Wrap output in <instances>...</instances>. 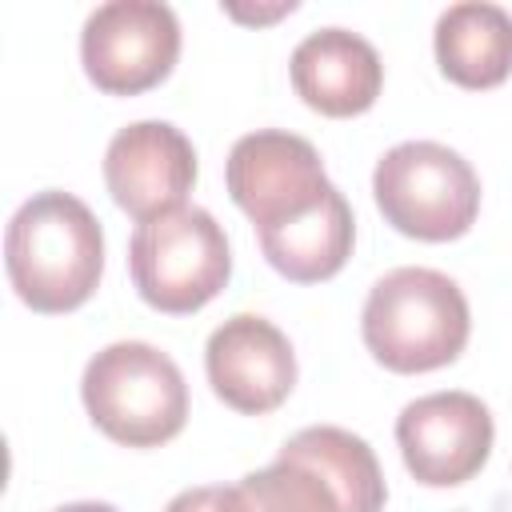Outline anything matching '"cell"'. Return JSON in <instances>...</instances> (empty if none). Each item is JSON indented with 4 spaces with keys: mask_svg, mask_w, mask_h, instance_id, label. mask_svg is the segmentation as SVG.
Here are the masks:
<instances>
[{
    "mask_svg": "<svg viewBox=\"0 0 512 512\" xmlns=\"http://www.w3.org/2000/svg\"><path fill=\"white\" fill-rule=\"evenodd\" d=\"M492 436V412L472 392H428L396 416L400 456L428 488L472 480L492 452Z\"/></svg>",
    "mask_w": 512,
    "mask_h": 512,
    "instance_id": "obj_8",
    "label": "cell"
},
{
    "mask_svg": "<svg viewBox=\"0 0 512 512\" xmlns=\"http://www.w3.org/2000/svg\"><path fill=\"white\" fill-rule=\"evenodd\" d=\"M164 512H248V504L240 488L204 484V488H184L180 496H172Z\"/></svg>",
    "mask_w": 512,
    "mask_h": 512,
    "instance_id": "obj_16",
    "label": "cell"
},
{
    "mask_svg": "<svg viewBox=\"0 0 512 512\" xmlns=\"http://www.w3.org/2000/svg\"><path fill=\"white\" fill-rule=\"evenodd\" d=\"M352 240H356V220L340 188H332L328 200L308 216L260 232L264 260L296 284H316L336 276L352 256Z\"/></svg>",
    "mask_w": 512,
    "mask_h": 512,
    "instance_id": "obj_13",
    "label": "cell"
},
{
    "mask_svg": "<svg viewBox=\"0 0 512 512\" xmlns=\"http://www.w3.org/2000/svg\"><path fill=\"white\" fill-rule=\"evenodd\" d=\"M276 456L300 460L312 472H320L332 484V492L340 496L344 512H380L384 508L388 488H384L376 452L368 448V440H360L348 428H336V424L300 428L296 436L284 440V448Z\"/></svg>",
    "mask_w": 512,
    "mask_h": 512,
    "instance_id": "obj_14",
    "label": "cell"
},
{
    "mask_svg": "<svg viewBox=\"0 0 512 512\" xmlns=\"http://www.w3.org/2000/svg\"><path fill=\"white\" fill-rule=\"evenodd\" d=\"M80 396L92 424L128 448H156L188 420L184 372L148 340H116L100 348L80 376Z\"/></svg>",
    "mask_w": 512,
    "mask_h": 512,
    "instance_id": "obj_3",
    "label": "cell"
},
{
    "mask_svg": "<svg viewBox=\"0 0 512 512\" xmlns=\"http://www.w3.org/2000/svg\"><path fill=\"white\" fill-rule=\"evenodd\" d=\"M204 368L212 392L248 416L272 412L296 384V352L288 336L256 312H236L208 336Z\"/></svg>",
    "mask_w": 512,
    "mask_h": 512,
    "instance_id": "obj_10",
    "label": "cell"
},
{
    "mask_svg": "<svg viewBox=\"0 0 512 512\" xmlns=\"http://www.w3.org/2000/svg\"><path fill=\"white\" fill-rule=\"evenodd\" d=\"M296 8V0H284V4H276V8H252V12H244V8H236V4H228V12L232 16H240V20H272V16H284V12H292Z\"/></svg>",
    "mask_w": 512,
    "mask_h": 512,
    "instance_id": "obj_17",
    "label": "cell"
},
{
    "mask_svg": "<svg viewBox=\"0 0 512 512\" xmlns=\"http://www.w3.org/2000/svg\"><path fill=\"white\" fill-rule=\"evenodd\" d=\"M52 512H120V508H112V504H104V500H76V504H60V508H52Z\"/></svg>",
    "mask_w": 512,
    "mask_h": 512,
    "instance_id": "obj_18",
    "label": "cell"
},
{
    "mask_svg": "<svg viewBox=\"0 0 512 512\" xmlns=\"http://www.w3.org/2000/svg\"><path fill=\"white\" fill-rule=\"evenodd\" d=\"M236 488L248 512H344L340 496L320 472H312L300 460H284V456L248 472Z\"/></svg>",
    "mask_w": 512,
    "mask_h": 512,
    "instance_id": "obj_15",
    "label": "cell"
},
{
    "mask_svg": "<svg viewBox=\"0 0 512 512\" xmlns=\"http://www.w3.org/2000/svg\"><path fill=\"white\" fill-rule=\"evenodd\" d=\"M104 184L132 220L148 224L184 208L196 184V148L168 120H136L108 140Z\"/></svg>",
    "mask_w": 512,
    "mask_h": 512,
    "instance_id": "obj_9",
    "label": "cell"
},
{
    "mask_svg": "<svg viewBox=\"0 0 512 512\" xmlns=\"http://www.w3.org/2000/svg\"><path fill=\"white\" fill-rule=\"evenodd\" d=\"M224 180L236 208L256 224V232L308 216L336 188L324 176L320 152L304 136L280 128L240 136L228 152Z\"/></svg>",
    "mask_w": 512,
    "mask_h": 512,
    "instance_id": "obj_7",
    "label": "cell"
},
{
    "mask_svg": "<svg viewBox=\"0 0 512 512\" xmlns=\"http://www.w3.org/2000/svg\"><path fill=\"white\" fill-rule=\"evenodd\" d=\"M176 56L180 20L164 0H108L80 28V60L100 92L136 96L160 84Z\"/></svg>",
    "mask_w": 512,
    "mask_h": 512,
    "instance_id": "obj_6",
    "label": "cell"
},
{
    "mask_svg": "<svg viewBox=\"0 0 512 512\" xmlns=\"http://www.w3.org/2000/svg\"><path fill=\"white\" fill-rule=\"evenodd\" d=\"M372 192L384 220L416 240H456L480 212V176L436 140H404L376 160Z\"/></svg>",
    "mask_w": 512,
    "mask_h": 512,
    "instance_id": "obj_4",
    "label": "cell"
},
{
    "mask_svg": "<svg viewBox=\"0 0 512 512\" xmlns=\"http://www.w3.org/2000/svg\"><path fill=\"white\" fill-rule=\"evenodd\" d=\"M128 268L136 292L172 316L204 308L232 276V248L208 208H176L148 224H136L128 244Z\"/></svg>",
    "mask_w": 512,
    "mask_h": 512,
    "instance_id": "obj_5",
    "label": "cell"
},
{
    "mask_svg": "<svg viewBox=\"0 0 512 512\" xmlns=\"http://www.w3.org/2000/svg\"><path fill=\"white\" fill-rule=\"evenodd\" d=\"M432 44L448 80L460 88H496L512 72V12L492 0L448 4Z\"/></svg>",
    "mask_w": 512,
    "mask_h": 512,
    "instance_id": "obj_12",
    "label": "cell"
},
{
    "mask_svg": "<svg viewBox=\"0 0 512 512\" xmlns=\"http://www.w3.org/2000/svg\"><path fill=\"white\" fill-rule=\"evenodd\" d=\"M296 96L324 116H356L376 104L384 84L380 52L348 28H316L308 32L288 60Z\"/></svg>",
    "mask_w": 512,
    "mask_h": 512,
    "instance_id": "obj_11",
    "label": "cell"
},
{
    "mask_svg": "<svg viewBox=\"0 0 512 512\" xmlns=\"http://www.w3.org/2000/svg\"><path fill=\"white\" fill-rule=\"evenodd\" d=\"M4 268L32 312H72L96 292L104 272L100 220L72 192H36L8 220Z\"/></svg>",
    "mask_w": 512,
    "mask_h": 512,
    "instance_id": "obj_1",
    "label": "cell"
},
{
    "mask_svg": "<svg viewBox=\"0 0 512 512\" xmlns=\"http://www.w3.org/2000/svg\"><path fill=\"white\" fill-rule=\"evenodd\" d=\"M364 344L392 372H432L452 364L468 344V300L436 268H392L364 300Z\"/></svg>",
    "mask_w": 512,
    "mask_h": 512,
    "instance_id": "obj_2",
    "label": "cell"
}]
</instances>
